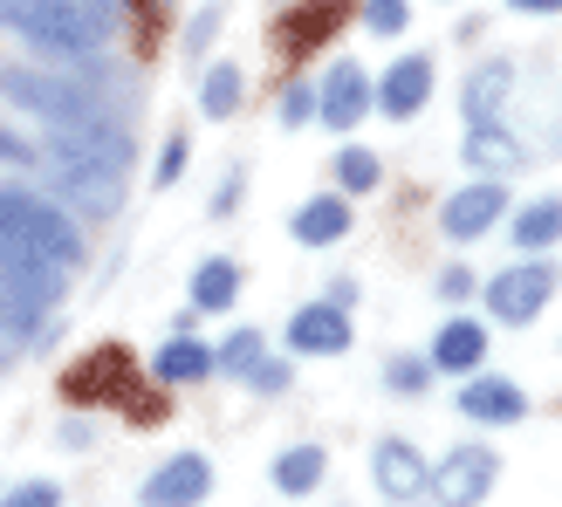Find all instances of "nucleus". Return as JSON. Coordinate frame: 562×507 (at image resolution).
Masks as SVG:
<instances>
[{"label":"nucleus","mask_w":562,"mask_h":507,"mask_svg":"<svg viewBox=\"0 0 562 507\" xmlns=\"http://www.w3.org/2000/svg\"><path fill=\"white\" fill-rule=\"evenodd\" d=\"M0 27L48 55H90L110 35V14L90 0H0Z\"/></svg>","instance_id":"nucleus-2"},{"label":"nucleus","mask_w":562,"mask_h":507,"mask_svg":"<svg viewBox=\"0 0 562 507\" xmlns=\"http://www.w3.org/2000/svg\"><path fill=\"white\" fill-rule=\"evenodd\" d=\"M234 295H240V268L227 254L200 261V274H192V308H234Z\"/></svg>","instance_id":"nucleus-22"},{"label":"nucleus","mask_w":562,"mask_h":507,"mask_svg":"<svg viewBox=\"0 0 562 507\" xmlns=\"http://www.w3.org/2000/svg\"><path fill=\"white\" fill-rule=\"evenodd\" d=\"M371 481H378L384 500H418V494L432 487V466L418 460V446H405V439H378V453H371Z\"/></svg>","instance_id":"nucleus-13"},{"label":"nucleus","mask_w":562,"mask_h":507,"mask_svg":"<svg viewBox=\"0 0 562 507\" xmlns=\"http://www.w3.org/2000/svg\"><path fill=\"white\" fill-rule=\"evenodd\" d=\"M508 90H515V69L508 63H487V69H473L467 76V117L481 124V117H494L501 103H508Z\"/></svg>","instance_id":"nucleus-24"},{"label":"nucleus","mask_w":562,"mask_h":507,"mask_svg":"<svg viewBox=\"0 0 562 507\" xmlns=\"http://www.w3.org/2000/svg\"><path fill=\"white\" fill-rule=\"evenodd\" d=\"M494 473H501V460L487 453V446H460V453H446L432 466V500L439 507H481L487 487H494Z\"/></svg>","instance_id":"nucleus-7"},{"label":"nucleus","mask_w":562,"mask_h":507,"mask_svg":"<svg viewBox=\"0 0 562 507\" xmlns=\"http://www.w3.org/2000/svg\"><path fill=\"white\" fill-rule=\"evenodd\" d=\"M42 151H48V158H90V165H110V172H124V165H131V145H124V131H110L103 117H82V124H55Z\"/></svg>","instance_id":"nucleus-10"},{"label":"nucleus","mask_w":562,"mask_h":507,"mask_svg":"<svg viewBox=\"0 0 562 507\" xmlns=\"http://www.w3.org/2000/svg\"><path fill=\"white\" fill-rule=\"evenodd\" d=\"M508 8H521V14H562V0H508Z\"/></svg>","instance_id":"nucleus-37"},{"label":"nucleus","mask_w":562,"mask_h":507,"mask_svg":"<svg viewBox=\"0 0 562 507\" xmlns=\"http://www.w3.org/2000/svg\"><path fill=\"white\" fill-rule=\"evenodd\" d=\"M90 8H103V14H110V8H117V0H90Z\"/></svg>","instance_id":"nucleus-38"},{"label":"nucleus","mask_w":562,"mask_h":507,"mask_svg":"<svg viewBox=\"0 0 562 507\" xmlns=\"http://www.w3.org/2000/svg\"><path fill=\"white\" fill-rule=\"evenodd\" d=\"M55 302H63V268H48V261L8 268L0 261V357L35 343V329L55 316Z\"/></svg>","instance_id":"nucleus-3"},{"label":"nucleus","mask_w":562,"mask_h":507,"mask_svg":"<svg viewBox=\"0 0 562 507\" xmlns=\"http://www.w3.org/2000/svg\"><path fill=\"white\" fill-rule=\"evenodd\" d=\"M0 261L27 268V261H48V268H76L82 261V227L42 200L27 185H0Z\"/></svg>","instance_id":"nucleus-1"},{"label":"nucleus","mask_w":562,"mask_h":507,"mask_svg":"<svg viewBox=\"0 0 562 507\" xmlns=\"http://www.w3.org/2000/svg\"><path fill=\"white\" fill-rule=\"evenodd\" d=\"M63 391H69L76 405H103V398H117V405H131L137 418H165V405H145V391H137V378H131V357H124L117 343L97 350V357H82Z\"/></svg>","instance_id":"nucleus-6"},{"label":"nucleus","mask_w":562,"mask_h":507,"mask_svg":"<svg viewBox=\"0 0 562 507\" xmlns=\"http://www.w3.org/2000/svg\"><path fill=\"white\" fill-rule=\"evenodd\" d=\"M562 240V200H536L515 213V247L521 254H549Z\"/></svg>","instance_id":"nucleus-21"},{"label":"nucleus","mask_w":562,"mask_h":507,"mask_svg":"<svg viewBox=\"0 0 562 507\" xmlns=\"http://www.w3.org/2000/svg\"><path fill=\"white\" fill-rule=\"evenodd\" d=\"M432 97V55H405V63H391L378 76V110L384 117H418Z\"/></svg>","instance_id":"nucleus-16"},{"label":"nucleus","mask_w":562,"mask_h":507,"mask_svg":"<svg viewBox=\"0 0 562 507\" xmlns=\"http://www.w3.org/2000/svg\"><path fill=\"white\" fill-rule=\"evenodd\" d=\"M378 179H384V165H378V151H363V145H350L344 158H336V185H344V192H378Z\"/></svg>","instance_id":"nucleus-27"},{"label":"nucleus","mask_w":562,"mask_h":507,"mask_svg":"<svg viewBox=\"0 0 562 507\" xmlns=\"http://www.w3.org/2000/svg\"><path fill=\"white\" fill-rule=\"evenodd\" d=\"M200 110H206V117H234V110H240V69L213 63V76L200 82Z\"/></svg>","instance_id":"nucleus-26"},{"label":"nucleus","mask_w":562,"mask_h":507,"mask_svg":"<svg viewBox=\"0 0 562 507\" xmlns=\"http://www.w3.org/2000/svg\"><path fill=\"white\" fill-rule=\"evenodd\" d=\"M247 384H255V391H281V384H289V363H255V371H247Z\"/></svg>","instance_id":"nucleus-33"},{"label":"nucleus","mask_w":562,"mask_h":507,"mask_svg":"<svg viewBox=\"0 0 562 507\" xmlns=\"http://www.w3.org/2000/svg\"><path fill=\"white\" fill-rule=\"evenodd\" d=\"M27 158H35V151H27L21 137H8V131H0V165H27Z\"/></svg>","instance_id":"nucleus-36"},{"label":"nucleus","mask_w":562,"mask_h":507,"mask_svg":"<svg viewBox=\"0 0 562 507\" xmlns=\"http://www.w3.org/2000/svg\"><path fill=\"white\" fill-rule=\"evenodd\" d=\"M213 494V466L200 460V453H179V460H165L151 481H145V507H200Z\"/></svg>","instance_id":"nucleus-12"},{"label":"nucleus","mask_w":562,"mask_h":507,"mask_svg":"<svg viewBox=\"0 0 562 507\" xmlns=\"http://www.w3.org/2000/svg\"><path fill=\"white\" fill-rule=\"evenodd\" d=\"M186 172V137H172V145H165V158H158V185H172Z\"/></svg>","instance_id":"nucleus-34"},{"label":"nucleus","mask_w":562,"mask_h":507,"mask_svg":"<svg viewBox=\"0 0 562 507\" xmlns=\"http://www.w3.org/2000/svg\"><path fill=\"white\" fill-rule=\"evenodd\" d=\"M48 185H55V200H69L82 213H117V200H124L117 172L90 165V158H48Z\"/></svg>","instance_id":"nucleus-8"},{"label":"nucleus","mask_w":562,"mask_h":507,"mask_svg":"<svg viewBox=\"0 0 562 507\" xmlns=\"http://www.w3.org/2000/svg\"><path fill=\"white\" fill-rule=\"evenodd\" d=\"M426 378H432V357H398V363H391V384H398V391H418Z\"/></svg>","instance_id":"nucleus-31"},{"label":"nucleus","mask_w":562,"mask_h":507,"mask_svg":"<svg viewBox=\"0 0 562 507\" xmlns=\"http://www.w3.org/2000/svg\"><path fill=\"white\" fill-rule=\"evenodd\" d=\"M158 378L165 384H200V378H213V343H192V336L165 343L158 350Z\"/></svg>","instance_id":"nucleus-23"},{"label":"nucleus","mask_w":562,"mask_h":507,"mask_svg":"<svg viewBox=\"0 0 562 507\" xmlns=\"http://www.w3.org/2000/svg\"><path fill=\"white\" fill-rule=\"evenodd\" d=\"M281 117H289V124H302V117H316V90H308V82H295V90L281 97Z\"/></svg>","instance_id":"nucleus-32"},{"label":"nucleus","mask_w":562,"mask_h":507,"mask_svg":"<svg viewBox=\"0 0 562 507\" xmlns=\"http://www.w3.org/2000/svg\"><path fill=\"white\" fill-rule=\"evenodd\" d=\"M467 165H473V172H515V165H521V145H515V137L508 131H501L494 117H481V124H473L467 131Z\"/></svg>","instance_id":"nucleus-19"},{"label":"nucleus","mask_w":562,"mask_h":507,"mask_svg":"<svg viewBox=\"0 0 562 507\" xmlns=\"http://www.w3.org/2000/svg\"><path fill=\"white\" fill-rule=\"evenodd\" d=\"M508 213V185H501L494 172L487 179H473V185H460L453 200L439 206V227H446V240H481L494 219Z\"/></svg>","instance_id":"nucleus-9"},{"label":"nucleus","mask_w":562,"mask_h":507,"mask_svg":"<svg viewBox=\"0 0 562 507\" xmlns=\"http://www.w3.org/2000/svg\"><path fill=\"white\" fill-rule=\"evenodd\" d=\"M323 466H329L323 446H289V453L274 460V487H281V494H308V487L323 481Z\"/></svg>","instance_id":"nucleus-25"},{"label":"nucleus","mask_w":562,"mask_h":507,"mask_svg":"<svg viewBox=\"0 0 562 507\" xmlns=\"http://www.w3.org/2000/svg\"><path fill=\"white\" fill-rule=\"evenodd\" d=\"M378 103V90H371V76H363L357 63H336L329 76H323V97H316V110H323V124L329 131H357V117Z\"/></svg>","instance_id":"nucleus-15"},{"label":"nucleus","mask_w":562,"mask_h":507,"mask_svg":"<svg viewBox=\"0 0 562 507\" xmlns=\"http://www.w3.org/2000/svg\"><path fill=\"white\" fill-rule=\"evenodd\" d=\"M460 412L481 418V426H515V418L528 412V398H521V384H508V378H473V371H467Z\"/></svg>","instance_id":"nucleus-17"},{"label":"nucleus","mask_w":562,"mask_h":507,"mask_svg":"<svg viewBox=\"0 0 562 507\" xmlns=\"http://www.w3.org/2000/svg\"><path fill=\"white\" fill-rule=\"evenodd\" d=\"M289 350L295 357H336L350 350V308L344 302H308L289 316Z\"/></svg>","instance_id":"nucleus-11"},{"label":"nucleus","mask_w":562,"mask_h":507,"mask_svg":"<svg viewBox=\"0 0 562 507\" xmlns=\"http://www.w3.org/2000/svg\"><path fill=\"white\" fill-rule=\"evenodd\" d=\"M0 97H8L14 110H35L42 124H82V117H97L90 69H76V76H48V69H0Z\"/></svg>","instance_id":"nucleus-4"},{"label":"nucleus","mask_w":562,"mask_h":507,"mask_svg":"<svg viewBox=\"0 0 562 507\" xmlns=\"http://www.w3.org/2000/svg\"><path fill=\"white\" fill-rule=\"evenodd\" d=\"M555 289H562L555 261H542V254H528V261L501 268V274L487 281V316H494V323H536L542 308H549V295H555Z\"/></svg>","instance_id":"nucleus-5"},{"label":"nucleus","mask_w":562,"mask_h":507,"mask_svg":"<svg viewBox=\"0 0 562 507\" xmlns=\"http://www.w3.org/2000/svg\"><path fill=\"white\" fill-rule=\"evenodd\" d=\"M481 357H487V329L467 316L432 336V371H481Z\"/></svg>","instance_id":"nucleus-18"},{"label":"nucleus","mask_w":562,"mask_h":507,"mask_svg":"<svg viewBox=\"0 0 562 507\" xmlns=\"http://www.w3.org/2000/svg\"><path fill=\"white\" fill-rule=\"evenodd\" d=\"M363 27L371 35H405V0H363Z\"/></svg>","instance_id":"nucleus-29"},{"label":"nucleus","mask_w":562,"mask_h":507,"mask_svg":"<svg viewBox=\"0 0 562 507\" xmlns=\"http://www.w3.org/2000/svg\"><path fill=\"white\" fill-rule=\"evenodd\" d=\"M336 27H344V0H302V8H289L281 14V27H274V48L289 55V63H302L308 48H323Z\"/></svg>","instance_id":"nucleus-14"},{"label":"nucleus","mask_w":562,"mask_h":507,"mask_svg":"<svg viewBox=\"0 0 562 507\" xmlns=\"http://www.w3.org/2000/svg\"><path fill=\"white\" fill-rule=\"evenodd\" d=\"M0 507H63V487L55 481H21L14 494H0Z\"/></svg>","instance_id":"nucleus-30"},{"label":"nucleus","mask_w":562,"mask_h":507,"mask_svg":"<svg viewBox=\"0 0 562 507\" xmlns=\"http://www.w3.org/2000/svg\"><path fill=\"white\" fill-rule=\"evenodd\" d=\"M467 289H473V281H467V268H446V274H439V295H446V302H460Z\"/></svg>","instance_id":"nucleus-35"},{"label":"nucleus","mask_w":562,"mask_h":507,"mask_svg":"<svg viewBox=\"0 0 562 507\" xmlns=\"http://www.w3.org/2000/svg\"><path fill=\"white\" fill-rule=\"evenodd\" d=\"M350 234V200H336V192H323V200H308L295 213V240L302 247H329V240H344Z\"/></svg>","instance_id":"nucleus-20"},{"label":"nucleus","mask_w":562,"mask_h":507,"mask_svg":"<svg viewBox=\"0 0 562 507\" xmlns=\"http://www.w3.org/2000/svg\"><path fill=\"white\" fill-rule=\"evenodd\" d=\"M261 363V329H234L227 343L213 350V371H234V378H247Z\"/></svg>","instance_id":"nucleus-28"}]
</instances>
